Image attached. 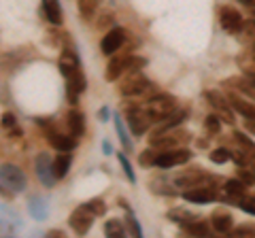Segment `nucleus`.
Instances as JSON below:
<instances>
[{"mask_svg": "<svg viewBox=\"0 0 255 238\" xmlns=\"http://www.w3.org/2000/svg\"><path fill=\"white\" fill-rule=\"evenodd\" d=\"M58 236H64V234L58 232V230H51V232H49V238H58Z\"/></svg>", "mask_w": 255, "mask_h": 238, "instance_id": "45", "label": "nucleus"}, {"mask_svg": "<svg viewBox=\"0 0 255 238\" xmlns=\"http://www.w3.org/2000/svg\"><path fill=\"white\" fill-rule=\"evenodd\" d=\"M43 11H45V17L49 19L55 26H60L64 15H62V6H60V0H43Z\"/></svg>", "mask_w": 255, "mask_h": 238, "instance_id": "21", "label": "nucleus"}, {"mask_svg": "<svg viewBox=\"0 0 255 238\" xmlns=\"http://www.w3.org/2000/svg\"><path fill=\"white\" fill-rule=\"evenodd\" d=\"M204 128H206V132H209L211 136L219 134V130H221V117L217 113L209 115V117H206V121H204Z\"/></svg>", "mask_w": 255, "mask_h": 238, "instance_id": "30", "label": "nucleus"}, {"mask_svg": "<svg viewBox=\"0 0 255 238\" xmlns=\"http://www.w3.org/2000/svg\"><path fill=\"white\" fill-rule=\"evenodd\" d=\"M128 228H130V232H132V236H140L142 232H140V226H138V221H136V217L132 215V211L128 209Z\"/></svg>", "mask_w": 255, "mask_h": 238, "instance_id": "38", "label": "nucleus"}, {"mask_svg": "<svg viewBox=\"0 0 255 238\" xmlns=\"http://www.w3.org/2000/svg\"><path fill=\"white\" fill-rule=\"evenodd\" d=\"M142 107H145V111L149 113V117L153 119V123L157 121H164L168 115H172L174 111L179 109L177 100H174V96H170V94H153V96H149L147 100L140 102Z\"/></svg>", "mask_w": 255, "mask_h": 238, "instance_id": "1", "label": "nucleus"}, {"mask_svg": "<svg viewBox=\"0 0 255 238\" xmlns=\"http://www.w3.org/2000/svg\"><path fill=\"white\" fill-rule=\"evenodd\" d=\"M113 121H115L117 136H119V140H122L124 149H126V151H130V149H132V142H130V138H128V132H126V128H124V121H122V117H119V115H115V117H113Z\"/></svg>", "mask_w": 255, "mask_h": 238, "instance_id": "26", "label": "nucleus"}, {"mask_svg": "<svg viewBox=\"0 0 255 238\" xmlns=\"http://www.w3.org/2000/svg\"><path fill=\"white\" fill-rule=\"evenodd\" d=\"M241 2H243L245 6H251V9H255V0H241Z\"/></svg>", "mask_w": 255, "mask_h": 238, "instance_id": "44", "label": "nucleus"}, {"mask_svg": "<svg viewBox=\"0 0 255 238\" xmlns=\"http://www.w3.org/2000/svg\"><path fill=\"white\" fill-rule=\"evenodd\" d=\"M47 140H49V145L53 149H58V151H73L75 149V136L70 134V136H66V134H60L55 130H49L47 132Z\"/></svg>", "mask_w": 255, "mask_h": 238, "instance_id": "16", "label": "nucleus"}, {"mask_svg": "<svg viewBox=\"0 0 255 238\" xmlns=\"http://www.w3.org/2000/svg\"><path fill=\"white\" fill-rule=\"evenodd\" d=\"M119 164H122V168H124V172H126V177L130 179V183H136V174H134L130 162L126 160V155H119Z\"/></svg>", "mask_w": 255, "mask_h": 238, "instance_id": "37", "label": "nucleus"}, {"mask_svg": "<svg viewBox=\"0 0 255 238\" xmlns=\"http://www.w3.org/2000/svg\"><path fill=\"white\" fill-rule=\"evenodd\" d=\"M245 128L255 136V119H245Z\"/></svg>", "mask_w": 255, "mask_h": 238, "instance_id": "42", "label": "nucleus"}, {"mask_svg": "<svg viewBox=\"0 0 255 238\" xmlns=\"http://www.w3.org/2000/svg\"><path fill=\"white\" fill-rule=\"evenodd\" d=\"M30 213L34 215V219L43 221V219L47 217V206L43 204V200H38V198H32V202H30Z\"/></svg>", "mask_w": 255, "mask_h": 238, "instance_id": "29", "label": "nucleus"}, {"mask_svg": "<svg viewBox=\"0 0 255 238\" xmlns=\"http://www.w3.org/2000/svg\"><path fill=\"white\" fill-rule=\"evenodd\" d=\"M219 23H221V28L226 30V32L230 34H238L241 32V28H243V15L238 13L234 6H221L219 9Z\"/></svg>", "mask_w": 255, "mask_h": 238, "instance_id": "8", "label": "nucleus"}, {"mask_svg": "<svg viewBox=\"0 0 255 238\" xmlns=\"http://www.w3.org/2000/svg\"><path fill=\"white\" fill-rule=\"evenodd\" d=\"M155 153H157V151H153V149H149V151L142 153V155L138 157L140 166H155Z\"/></svg>", "mask_w": 255, "mask_h": 238, "instance_id": "39", "label": "nucleus"}, {"mask_svg": "<svg viewBox=\"0 0 255 238\" xmlns=\"http://www.w3.org/2000/svg\"><path fill=\"white\" fill-rule=\"evenodd\" d=\"M102 147H105V153H107V155H111V153H113V149L109 147V142H107V140H105V145H102Z\"/></svg>", "mask_w": 255, "mask_h": 238, "instance_id": "46", "label": "nucleus"}, {"mask_svg": "<svg viewBox=\"0 0 255 238\" xmlns=\"http://www.w3.org/2000/svg\"><path fill=\"white\" fill-rule=\"evenodd\" d=\"M126 111H128V125H130L132 134L134 136H142V134L151 128L153 119L149 117V113L145 111L142 105H132L130 109H126Z\"/></svg>", "mask_w": 255, "mask_h": 238, "instance_id": "6", "label": "nucleus"}, {"mask_svg": "<svg viewBox=\"0 0 255 238\" xmlns=\"http://www.w3.org/2000/svg\"><path fill=\"white\" fill-rule=\"evenodd\" d=\"M211 226L213 230H217L219 234H230L232 232V215L226 211H217L211 215Z\"/></svg>", "mask_w": 255, "mask_h": 238, "instance_id": "18", "label": "nucleus"}, {"mask_svg": "<svg viewBox=\"0 0 255 238\" xmlns=\"http://www.w3.org/2000/svg\"><path fill=\"white\" fill-rule=\"evenodd\" d=\"M124 43H126V30L124 28H111L105 34V38H102L100 49L105 55H113V53H117L119 49H122Z\"/></svg>", "mask_w": 255, "mask_h": 238, "instance_id": "12", "label": "nucleus"}, {"mask_svg": "<svg viewBox=\"0 0 255 238\" xmlns=\"http://www.w3.org/2000/svg\"><path fill=\"white\" fill-rule=\"evenodd\" d=\"M191 160V151L187 147H177V149H162L155 153V166L157 168H174V166L187 164Z\"/></svg>", "mask_w": 255, "mask_h": 238, "instance_id": "4", "label": "nucleus"}, {"mask_svg": "<svg viewBox=\"0 0 255 238\" xmlns=\"http://www.w3.org/2000/svg\"><path fill=\"white\" fill-rule=\"evenodd\" d=\"M130 55V53H128ZM128 55H117V58H113L109 62V66H107V81H115V79L122 77V73L126 70V62H128Z\"/></svg>", "mask_w": 255, "mask_h": 238, "instance_id": "19", "label": "nucleus"}, {"mask_svg": "<svg viewBox=\"0 0 255 238\" xmlns=\"http://www.w3.org/2000/svg\"><path fill=\"white\" fill-rule=\"evenodd\" d=\"M0 183H2L9 192L19 194L26 189V174L21 172V168L13 164H2L0 166Z\"/></svg>", "mask_w": 255, "mask_h": 238, "instance_id": "5", "label": "nucleus"}, {"mask_svg": "<svg viewBox=\"0 0 255 238\" xmlns=\"http://www.w3.org/2000/svg\"><path fill=\"white\" fill-rule=\"evenodd\" d=\"M34 168H36V177L41 179V183L45 187H53V183L58 179H55V174H53V162H51V157L47 155V153H38L36 155V162H34Z\"/></svg>", "mask_w": 255, "mask_h": 238, "instance_id": "10", "label": "nucleus"}, {"mask_svg": "<svg viewBox=\"0 0 255 238\" xmlns=\"http://www.w3.org/2000/svg\"><path fill=\"white\" fill-rule=\"evenodd\" d=\"M236 204L241 206L245 213H249V215H255V198H253V196H243V198H238Z\"/></svg>", "mask_w": 255, "mask_h": 238, "instance_id": "33", "label": "nucleus"}, {"mask_svg": "<svg viewBox=\"0 0 255 238\" xmlns=\"http://www.w3.org/2000/svg\"><path fill=\"white\" fill-rule=\"evenodd\" d=\"M191 140L189 132L177 128H166V130H155V134L151 136V147L155 149H177V147H185Z\"/></svg>", "mask_w": 255, "mask_h": 238, "instance_id": "3", "label": "nucleus"}, {"mask_svg": "<svg viewBox=\"0 0 255 238\" xmlns=\"http://www.w3.org/2000/svg\"><path fill=\"white\" fill-rule=\"evenodd\" d=\"M168 217L174 221V224H179L181 228H187L191 221H196V219H198L196 215H191V213L183 211V209H174V211H170V213H168Z\"/></svg>", "mask_w": 255, "mask_h": 238, "instance_id": "24", "label": "nucleus"}, {"mask_svg": "<svg viewBox=\"0 0 255 238\" xmlns=\"http://www.w3.org/2000/svg\"><path fill=\"white\" fill-rule=\"evenodd\" d=\"M83 90H85V77L81 75V70L66 79V96H68L70 105H77L79 94H81Z\"/></svg>", "mask_w": 255, "mask_h": 238, "instance_id": "15", "label": "nucleus"}, {"mask_svg": "<svg viewBox=\"0 0 255 238\" xmlns=\"http://www.w3.org/2000/svg\"><path fill=\"white\" fill-rule=\"evenodd\" d=\"M142 66H147V60L145 58H138V55H128V62H126V70H124V73H138Z\"/></svg>", "mask_w": 255, "mask_h": 238, "instance_id": "28", "label": "nucleus"}, {"mask_svg": "<svg viewBox=\"0 0 255 238\" xmlns=\"http://www.w3.org/2000/svg\"><path fill=\"white\" fill-rule=\"evenodd\" d=\"M94 213L87 209V206L83 204V206H79V209L73 213V215H70V228L75 230L77 234H87L90 232V228H92V224H94Z\"/></svg>", "mask_w": 255, "mask_h": 238, "instance_id": "11", "label": "nucleus"}, {"mask_svg": "<svg viewBox=\"0 0 255 238\" xmlns=\"http://www.w3.org/2000/svg\"><path fill=\"white\" fill-rule=\"evenodd\" d=\"M206 100H209V105L217 111V115L223 119L226 123L232 125L234 123V113H232V105H230L228 96H221L219 92H206L204 94Z\"/></svg>", "mask_w": 255, "mask_h": 238, "instance_id": "7", "label": "nucleus"}, {"mask_svg": "<svg viewBox=\"0 0 255 238\" xmlns=\"http://www.w3.org/2000/svg\"><path fill=\"white\" fill-rule=\"evenodd\" d=\"M70 164H73V155L70 153H60L58 157L53 160V174L55 179H64L70 170Z\"/></svg>", "mask_w": 255, "mask_h": 238, "instance_id": "22", "label": "nucleus"}, {"mask_svg": "<svg viewBox=\"0 0 255 238\" xmlns=\"http://www.w3.org/2000/svg\"><path fill=\"white\" fill-rule=\"evenodd\" d=\"M241 32H243V38H245V41L255 43V19L245 21V23H243V28H241Z\"/></svg>", "mask_w": 255, "mask_h": 238, "instance_id": "34", "label": "nucleus"}, {"mask_svg": "<svg viewBox=\"0 0 255 238\" xmlns=\"http://www.w3.org/2000/svg\"><path fill=\"white\" fill-rule=\"evenodd\" d=\"M226 192H228V198H232V200L236 202L238 198H243L247 194V185L243 183L241 179H232L226 183Z\"/></svg>", "mask_w": 255, "mask_h": 238, "instance_id": "23", "label": "nucleus"}, {"mask_svg": "<svg viewBox=\"0 0 255 238\" xmlns=\"http://www.w3.org/2000/svg\"><path fill=\"white\" fill-rule=\"evenodd\" d=\"M85 206H87V209H90V211L94 213L96 217H98V215H105V211H107V206H105V202H102L100 198H94V200L85 202Z\"/></svg>", "mask_w": 255, "mask_h": 238, "instance_id": "36", "label": "nucleus"}, {"mask_svg": "<svg viewBox=\"0 0 255 238\" xmlns=\"http://www.w3.org/2000/svg\"><path fill=\"white\" fill-rule=\"evenodd\" d=\"M228 160H232V151L230 149H215V151L211 153V162H215V164H226Z\"/></svg>", "mask_w": 255, "mask_h": 238, "instance_id": "32", "label": "nucleus"}, {"mask_svg": "<svg viewBox=\"0 0 255 238\" xmlns=\"http://www.w3.org/2000/svg\"><path fill=\"white\" fill-rule=\"evenodd\" d=\"M0 196H6V187L0 185Z\"/></svg>", "mask_w": 255, "mask_h": 238, "instance_id": "47", "label": "nucleus"}, {"mask_svg": "<svg viewBox=\"0 0 255 238\" xmlns=\"http://www.w3.org/2000/svg\"><path fill=\"white\" fill-rule=\"evenodd\" d=\"M206 181V174L202 170H198V168H191V170H183L177 179H174V183H177L179 189H191V187H196V185H206L204 183Z\"/></svg>", "mask_w": 255, "mask_h": 238, "instance_id": "13", "label": "nucleus"}, {"mask_svg": "<svg viewBox=\"0 0 255 238\" xmlns=\"http://www.w3.org/2000/svg\"><path fill=\"white\" fill-rule=\"evenodd\" d=\"M238 179H241L247 187L255 185V172H253V168H245V166H241V168H238Z\"/></svg>", "mask_w": 255, "mask_h": 238, "instance_id": "35", "label": "nucleus"}, {"mask_svg": "<svg viewBox=\"0 0 255 238\" xmlns=\"http://www.w3.org/2000/svg\"><path fill=\"white\" fill-rule=\"evenodd\" d=\"M183 230H185V232H187L189 236H200V238L211 236V228L206 226V224H202L200 217H198L196 221H191V224H189L187 228H183Z\"/></svg>", "mask_w": 255, "mask_h": 238, "instance_id": "25", "label": "nucleus"}, {"mask_svg": "<svg viewBox=\"0 0 255 238\" xmlns=\"http://www.w3.org/2000/svg\"><path fill=\"white\" fill-rule=\"evenodd\" d=\"M228 100H230V105H232V109L236 111L238 115H243L245 119H255V105L253 102L236 96V94H230Z\"/></svg>", "mask_w": 255, "mask_h": 238, "instance_id": "17", "label": "nucleus"}, {"mask_svg": "<svg viewBox=\"0 0 255 238\" xmlns=\"http://www.w3.org/2000/svg\"><path fill=\"white\" fill-rule=\"evenodd\" d=\"M96 6H98V0H79V9L85 19H90L96 13Z\"/></svg>", "mask_w": 255, "mask_h": 238, "instance_id": "31", "label": "nucleus"}, {"mask_svg": "<svg viewBox=\"0 0 255 238\" xmlns=\"http://www.w3.org/2000/svg\"><path fill=\"white\" fill-rule=\"evenodd\" d=\"M2 125H4V128H17V123H15V117L11 113H4L2 115Z\"/></svg>", "mask_w": 255, "mask_h": 238, "instance_id": "41", "label": "nucleus"}, {"mask_svg": "<svg viewBox=\"0 0 255 238\" xmlns=\"http://www.w3.org/2000/svg\"><path fill=\"white\" fill-rule=\"evenodd\" d=\"M253 58H255V43H253Z\"/></svg>", "mask_w": 255, "mask_h": 238, "instance_id": "48", "label": "nucleus"}, {"mask_svg": "<svg viewBox=\"0 0 255 238\" xmlns=\"http://www.w3.org/2000/svg\"><path fill=\"white\" fill-rule=\"evenodd\" d=\"M107 115H109V109H102L100 111V119H102V121H107V119H109Z\"/></svg>", "mask_w": 255, "mask_h": 238, "instance_id": "43", "label": "nucleus"}, {"mask_svg": "<svg viewBox=\"0 0 255 238\" xmlns=\"http://www.w3.org/2000/svg\"><path fill=\"white\" fill-rule=\"evenodd\" d=\"M105 232H107V236H111V238H122V236L126 234L122 221H117V219H109V221H107V224H105Z\"/></svg>", "mask_w": 255, "mask_h": 238, "instance_id": "27", "label": "nucleus"}, {"mask_svg": "<svg viewBox=\"0 0 255 238\" xmlns=\"http://www.w3.org/2000/svg\"><path fill=\"white\" fill-rule=\"evenodd\" d=\"M119 92H122V96H126V98H145L147 100L149 96L155 94V87L138 70V73H126L124 83L119 85Z\"/></svg>", "mask_w": 255, "mask_h": 238, "instance_id": "2", "label": "nucleus"}, {"mask_svg": "<svg viewBox=\"0 0 255 238\" xmlns=\"http://www.w3.org/2000/svg\"><path fill=\"white\" fill-rule=\"evenodd\" d=\"M58 66H60V73L66 79L73 77L75 73H79V58H77V53L73 49H64L62 55H60Z\"/></svg>", "mask_w": 255, "mask_h": 238, "instance_id": "14", "label": "nucleus"}, {"mask_svg": "<svg viewBox=\"0 0 255 238\" xmlns=\"http://www.w3.org/2000/svg\"><path fill=\"white\" fill-rule=\"evenodd\" d=\"M68 130H70V134H73L75 138L83 136V132H85V119H83L81 111L73 109V111L68 113Z\"/></svg>", "mask_w": 255, "mask_h": 238, "instance_id": "20", "label": "nucleus"}, {"mask_svg": "<svg viewBox=\"0 0 255 238\" xmlns=\"http://www.w3.org/2000/svg\"><path fill=\"white\" fill-rule=\"evenodd\" d=\"M181 196L185 198L187 202H194V204H211L217 200V192H215V187H211V185H196L191 189H185Z\"/></svg>", "mask_w": 255, "mask_h": 238, "instance_id": "9", "label": "nucleus"}, {"mask_svg": "<svg viewBox=\"0 0 255 238\" xmlns=\"http://www.w3.org/2000/svg\"><path fill=\"white\" fill-rule=\"evenodd\" d=\"M255 236V228H251V226H243V228H236L234 232H232V236Z\"/></svg>", "mask_w": 255, "mask_h": 238, "instance_id": "40", "label": "nucleus"}]
</instances>
